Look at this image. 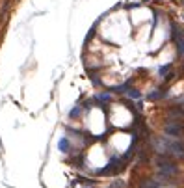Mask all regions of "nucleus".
<instances>
[{"label":"nucleus","instance_id":"nucleus-1","mask_svg":"<svg viewBox=\"0 0 184 188\" xmlns=\"http://www.w3.org/2000/svg\"><path fill=\"white\" fill-rule=\"evenodd\" d=\"M173 41L177 43L179 50L184 52V30H181L179 26H175V30H173Z\"/></svg>","mask_w":184,"mask_h":188}]
</instances>
